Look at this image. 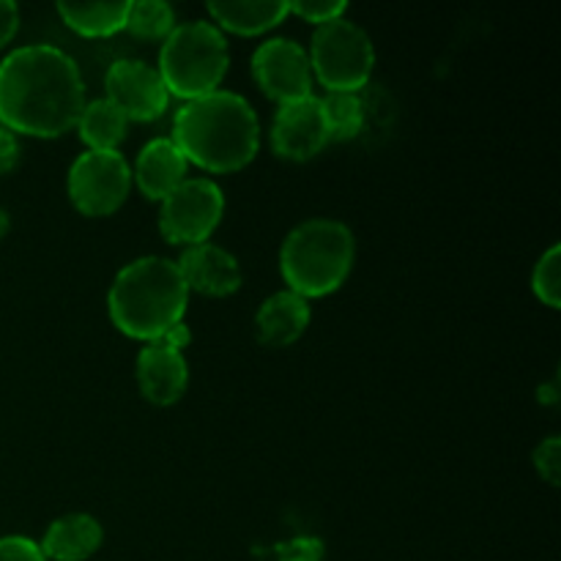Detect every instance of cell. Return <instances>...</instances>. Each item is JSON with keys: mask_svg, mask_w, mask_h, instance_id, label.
Returning <instances> with one entry per match:
<instances>
[{"mask_svg": "<svg viewBox=\"0 0 561 561\" xmlns=\"http://www.w3.org/2000/svg\"><path fill=\"white\" fill-rule=\"evenodd\" d=\"M104 529L93 515L69 513L53 520L38 542L47 561H85L102 548Z\"/></svg>", "mask_w": 561, "mask_h": 561, "instance_id": "obj_16", "label": "cell"}, {"mask_svg": "<svg viewBox=\"0 0 561 561\" xmlns=\"http://www.w3.org/2000/svg\"><path fill=\"white\" fill-rule=\"evenodd\" d=\"M190 290L179 266L168 257L146 255L115 274L107 294L110 321L121 334L153 343L184 323Z\"/></svg>", "mask_w": 561, "mask_h": 561, "instance_id": "obj_3", "label": "cell"}, {"mask_svg": "<svg viewBox=\"0 0 561 561\" xmlns=\"http://www.w3.org/2000/svg\"><path fill=\"white\" fill-rule=\"evenodd\" d=\"M323 553H327L323 540L312 535L290 537V540L274 546V557H277V561H323Z\"/></svg>", "mask_w": 561, "mask_h": 561, "instance_id": "obj_23", "label": "cell"}, {"mask_svg": "<svg viewBox=\"0 0 561 561\" xmlns=\"http://www.w3.org/2000/svg\"><path fill=\"white\" fill-rule=\"evenodd\" d=\"M310 318V301L294 290H277L257 307L255 334L266 348H285L307 332Z\"/></svg>", "mask_w": 561, "mask_h": 561, "instance_id": "obj_15", "label": "cell"}, {"mask_svg": "<svg viewBox=\"0 0 561 561\" xmlns=\"http://www.w3.org/2000/svg\"><path fill=\"white\" fill-rule=\"evenodd\" d=\"M290 5V14L301 16L305 22L310 25H327V22L340 20L345 16V9L348 5L343 0H299V3H288Z\"/></svg>", "mask_w": 561, "mask_h": 561, "instance_id": "obj_24", "label": "cell"}, {"mask_svg": "<svg viewBox=\"0 0 561 561\" xmlns=\"http://www.w3.org/2000/svg\"><path fill=\"white\" fill-rule=\"evenodd\" d=\"M531 290L551 310L561 305V247L551 244L531 272Z\"/></svg>", "mask_w": 561, "mask_h": 561, "instance_id": "obj_22", "label": "cell"}, {"mask_svg": "<svg viewBox=\"0 0 561 561\" xmlns=\"http://www.w3.org/2000/svg\"><path fill=\"white\" fill-rule=\"evenodd\" d=\"M175 266H179L186 290H197V294L214 296V299L236 294L241 288V279H244L236 255H230L222 247L211 244V241L186 247Z\"/></svg>", "mask_w": 561, "mask_h": 561, "instance_id": "obj_13", "label": "cell"}, {"mask_svg": "<svg viewBox=\"0 0 561 561\" xmlns=\"http://www.w3.org/2000/svg\"><path fill=\"white\" fill-rule=\"evenodd\" d=\"M20 162V140L11 129L0 126V173H9Z\"/></svg>", "mask_w": 561, "mask_h": 561, "instance_id": "obj_27", "label": "cell"}, {"mask_svg": "<svg viewBox=\"0 0 561 561\" xmlns=\"http://www.w3.org/2000/svg\"><path fill=\"white\" fill-rule=\"evenodd\" d=\"M186 159L170 137H153L137 153L131 181L148 201L162 203L181 181H186Z\"/></svg>", "mask_w": 561, "mask_h": 561, "instance_id": "obj_14", "label": "cell"}, {"mask_svg": "<svg viewBox=\"0 0 561 561\" xmlns=\"http://www.w3.org/2000/svg\"><path fill=\"white\" fill-rule=\"evenodd\" d=\"M9 230H11V217L5 208H0V239H5V236H9Z\"/></svg>", "mask_w": 561, "mask_h": 561, "instance_id": "obj_30", "label": "cell"}, {"mask_svg": "<svg viewBox=\"0 0 561 561\" xmlns=\"http://www.w3.org/2000/svg\"><path fill=\"white\" fill-rule=\"evenodd\" d=\"M126 126H129V121L110 99L85 102L80 118H77V129H80L88 151H118L126 137Z\"/></svg>", "mask_w": 561, "mask_h": 561, "instance_id": "obj_18", "label": "cell"}, {"mask_svg": "<svg viewBox=\"0 0 561 561\" xmlns=\"http://www.w3.org/2000/svg\"><path fill=\"white\" fill-rule=\"evenodd\" d=\"M537 398H540L542 403H557V383H548V387L537 389Z\"/></svg>", "mask_w": 561, "mask_h": 561, "instance_id": "obj_29", "label": "cell"}, {"mask_svg": "<svg viewBox=\"0 0 561 561\" xmlns=\"http://www.w3.org/2000/svg\"><path fill=\"white\" fill-rule=\"evenodd\" d=\"M252 77L279 107L312 96V69L307 49L294 38H268L252 55Z\"/></svg>", "mask_w": 561, "mask_h": 561, "instance_id": "obj_9", "label": "cell"}, {"mask_svg": "<svg viewBox=\"0 0 561 561\" xmlns=\"http://www.w3.org/2000/svg\"><path fill=\"white\" fill-rule=\"evenodd\" d=\"M66 190L80 214L110 217L129 197L131 168L121 151H85L71 162Z\"/></svg>", "mask_w": 561, "mask_h": 561, "instance_id": "obj_8", "label": "cell"}, {"mask_svg": "<svg viewBox=\"0 0 561 561\" xmlns=\"http://www.w3.org/2000/svg\"><path fill=\"white\" fill-rule=\"evenodd\" d=\"M225 214V195L211 179H186L159 208V233L175 247H197L211 239Z\"/></svg>", "mask_w": 561, "mask_h": 561, "instance_id": "obj_7", "label": "cell"}, {"mask_svg": "<svg viewBox=\"0 0 561 561\" xmlns=\"http://www.w3.org/2000/svg\"><path fill=\"white\" fill-rule=\"evenodd\" d=\"M66 27L85 38H107L126 27L129 0L124 3H58L55 5Z\"/></svg>", "mask_w": 561, "mask_h": 561, "instance_id": "obj_19", "label": "cell"}, {"mask_svg": "<svg viewBox=\"0 0 561 561\" xmlns=\"http://www.w3.org/2000/svg\"><path fill=\"white\" fill-rule=\"evenodd\" d=\"M175 27L173 5L164 0H135L126 14V31L146 42H164Z\"/></svg>", "mask_w": 561, "mask_h": 561, "instance_id": "obj_20", "label": "cell"}, {"mask_svg": "<svg viewBox=\"0 0 561 561\" xmlns=\"http://www.w3.org/2000/svg\"><path fill=\"white\" fill-rule=\"evenodd\" d=\"M535 469L548 485L557 488L561 480V438L548 436L540 447L535 449Z\"/></svg>", "mask_w": 561, "mask_h": 561, "instance_id": "obj_25", "label": "cell"}, {"mask_svg": "<svg viewBox=\"0 0 561 561\" xmlns=\"http://www.w3.org/2000/svg\"><path fill=\"white\" fill-rule=\"evenodd\" d=\"M354 257L356 241L348 225L337 219H307L285 236L279 272L288 290L310 301L343 288Z\"/></svg>", "mask_w": 561, "mask_h": 561, "instance_id": "obj_4", "label": "cell"}, {"mask_svg": "<svg viewBox=\"0 0 561 561\" xmlns=\"http://www.w3.org/2000/svg\"><path fill=\"white\" fill-rule=\"evenodd\" d=\"M82 107L85 82L64 49L27 44L0 60V126L14 135L53 140L75 129Z\"/></svg>", "mask_w": 561, "mask_h": 561, "instance_id": "obj_1", "label": "cell"}, {"mask_svg": "<svg viewBox=\"0 0 561 561\" xmlns=\"http://www.w3.org/2000/svg\"><path fill=\"white\" fill-rule=\"evenodd\" d=\"M307 58L312 80L321 82L327 93H356L370 80L376 49L365 27L340 16L316 27Z\"/></svg>", "mask_w": 561, "mask_h": 561, "instance_id": "obj_6", "label": "cell"}, {"mask_svg": "<svg viewBox=\"0 0 561 561\" xmlns=\"http://www.w3.org/2000/svg\"><path fill=\"white\" fill-rule=\"evenodd\" d=\"M107 96L126 121H157L162 118L170 104V93L159 77L157 66H148L146 60L124 58L115 60L104 77Z\"/></svg>", "mask_w": 561, "mask_h": 561, "instance_id": "obj_10", "label": "cell"}, {"mask_svg": "<svg viewBox=\"0 0 561 561\" xmlns=\"http://www.w3.org/2000/svg\"><path fill=\"white\" fill-rule=\"evenodd\" d=\"M0 561H47L36 540L22 535L0 537Z\"/></svg>", "mask_w": 561, "mask_h": 561, "instance_id": "obj_26", "label": "cell"}, {"mask_svg": "<svg viewBox=\"0 0 561 561\" xmlns=\"http://www.w3.org/2000/svg\"><path fill=\"white\" fill-rule=\"evenodd\" d=\"M329 126L321 99L307 96L283 104L272 124V148L288 162H310L329 146Z\"/></svg>", "mask_w": 561, "mask_h": 561, "instance_id": "obj_11", "label": "cell"}, {"mask_svg": "<svg viewBox=\"0 0 561 561\" xmlns=\"http://www.w3.org/2000/svg\"><path fill=\"white\" fill-rule=\"evenodd\" d=\"M208 14L219 31H230L236 36H261V33L285 22V16L290 14V5L285 0H257V3L214 0V3H208Z\"/></svg>", "mask_w": 561, "mask_h": 561, "instance_id": "obj_17", "label": "cell"}, {"mask_svg": "<svg viewBox=\"0 0 561 561\" xmlns=\"http://www.w3.org/2000/svg\"><path fill=\"white\" fill-rule=\"evenodd\" d=\"M137 387L153 405H173L184 398L190 383V365L184 351H173L162 343H146L135 362Z\"/></svg>", "mask_w": 561, "mask_h": 561, "instance_id": "obj_12", "label": "cell"}, {"mask_svg": "<svg viewBox=\"0 0 561 561\" xmlns=\"http://www.w3.org/2000/svg\"><path fill=\"white\" fill-rule=\"evenodd\" d=\"M230 66L228 38L214 22L192 20L175 25L159 49V77L170 96L184 102L219 91Z\"/></svg>", "mask_w": 561, "mask_h": 561, "instance_id": "obj_5", "label": "cell"}, {"mask_svg": "<svg viewBox=\"0 0 561 561\" xmlns=\"http://www.w3.org/2000/svg\"><path fill=\"white\" fill-rule=\"evenodd\" d=\"M323 118L329 126V140L345 142L354 140L365 124V110L356 93H327L321 99Z\"/></svg>", "mask_w": 561, "mask_h": 561, "instance_id": "obj_21", "label": "cell"}, {"mask_svg": "<svg viewBox=\"0 0 561 561\" xmlns=\"http://www.w3.org/2000/svg\"><path fill=\"white\" fill-rule=\"evenodd\" d=\"M20 31V9L11 0H0V49Z\"/></svg>", "mask_w": 561, "mask_h": 561, "instance_id": "obj_28", "label": "cell"}, {"mask_svg": "<svg viewBox=\"0 0 561 561\" xmlns=\"http://www.w3.org/2000/svg\"><path fill=\"white\" fill-rule=\"evenodd\" d=\"M170 140L186 164H197L206 173H236L257 157L261 121L241 93L214 91L184 102L173 118Z\"/></svg>", "mask_w": 561, "mask_h": 561, "instance_id": "obj_2", "label": "cell"}]
</instances>
